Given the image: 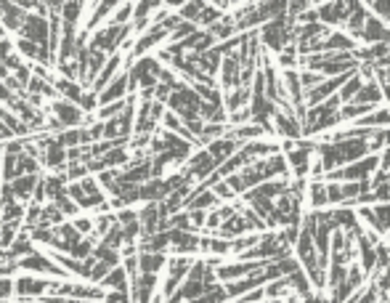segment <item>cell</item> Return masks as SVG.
Returning a JSON list of instances; mask_svg holds the SVG:
<instances>
[{"label": "cell", "mask_w": 390, "mask_h": 303, "mask_svg": "<svg viewBox=\"0 0 390 303\" xmlns=\"http://www.w3.org/2000/svg\"><path fill=\"white\" fill-rule=\"evenodd\" d=\"M48 287H51V280L48 277H38V274H24L21 271L19 277L14 280V293L19 295L21 301H42Z\"/></svg>", "instance_id": "obj_1"}, {"label": "cell", "mask_w": 390, "mask_h": 303, "mask_svg": "<svg viewBox=\"0 0 390 303\" xmlns=\"http://www.w3.org/2000/svg\"><path fill=\"white\" fill-rule=\"evenodd\" d=\"M11 139H16V136H14V133H11V131H8V128H5L3 122H0V144L11 142Z\"/></svg>", "instance_id": "obj_3"}, {"label": "cell", "mask_w": 390, "mask_h": 303, "mask_svg": "<svg viewBox=\"0 0 390 303\" xmlns=\"http://www.w3.org/2000/svg\"><path fill=\"white\" fill-rule=\"evenodd\" d=\"M11 295H14V280L0 277V301H11Z\"/></svg>", "instance_id": "obj_2"}]
</instances>
